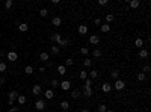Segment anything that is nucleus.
I'll use <instances>...</instances> for the list:
<instances>
[{"label":"nucleus","mask_w":151,"mask_h":112,"mask_svg":"<svg viewBox=\"0 0 151 112\" xmlns=\"http://www.w3.org/2000/svg\"><path fill=\"white\" fill-rule=\"evenodd\" d=\"M112 88H115L116 91H122V89L125 88V82L121 80V79H118V80H115V83L112 85Z\"/></svg>","instance_id":"1"},{"label":"nucleus","mask_w":151,"mask_h":112,"mask_svg":"<svg viewBox=\"0 0 151 112\" xmlns=\"http://www.w3.org/2000/svg\"><path fill=\"white\" fill-rule=\"evenodd\" d=\"M35 109H36V111H44V109H46V102H44L42 98L36 100V103H35Z\"/></svg>","instance_id":"2"},{"label":"nucleus","mask_w":151,"mask_h":112,"mask_svg":"<svg viewBox=\"0 0 151 112\" xmlns=\"http://www.w3.org/2000/svg\"><path fill=\"white\" fill-rule=\"evenodd\" d=\"M101 91H103V92H106V94L110 92V91H112V85H110L109 82H104L103 85H101Z\"/></svg>","instance_id":"3"},{"label":"nucleus","mask_w":151,"mask_h":112,"mask_svg":"<svg viewBox=\"0 0 151 112\" xmlns=\"http://www.w3.org/2000/svg\"><path fill=\"white\" fill-rule=\"evenodd\" d=\"M52 24L54 27H59L60 24H62V18L60 17H53V20H52Z\"/></svg>","instance_id":"4"},{"label":"nucleus","mask_w":151,"mask_h":112,"mask_svg":"<svg viewBox=\"0 0 151 112\" xmlns=\"http://www.w3.org/2000/svg\"><path fill=\"white\" fill-rule=\"evenodd\" d=\"M41 91H42L41 85H33V88H32V94H33V96H39Z\"/></svg>","instance_id":"5"},{"label":"nucleus","mask_w":151,"mask_h":112,"mask_svg":"<svg viewBox=\"0 0 151 112\" xmlns=\"http://www.w3.org/2000/svg\"><path fill=\"white\" fill-rule=\"evenodd\" d=\"M77 32H79L80 35H86V33H88V26L86 24H80L79 29H77Z\"/></svg>","instance_id":"6"},{"label":"nucleus","mask_w":151,"mask_h":112,"mask_svg":"<svg viewBox=\"0 0 151 112\" xmlns=\"http://www.w3.org/2000/svg\"><path fill=\"white\" fill-rule=\"evenodd\" d=\"M70 86H71V82H70V80H64V82H60V88H62L64 91H68Z\"/></svg>","instance_id":"7"},{"label":"nucleus","mask_w":151,"mask_h":112,"mask_svg":"<svg viewBox=\"0 0 151 112\" xmlns=\"http://www.w3.org/2000/svg\"><path fill=\"white\" fill-rule=\"evenodd\" d=\"M89 42L94 44V46H97V44L100 42V36H98V35H92V36H89Z\"/></svg>","instance_id":"8"},{"label":"nucleus","mask_w":151,"mask_h":112,"mask_svg":"<svg viewBox=\"0 0 151 112\" xmlns=\"http://www.w3.org/2000/svg\"><path fill=\"white\" fill-rule=\"evenodd\" d=\"M139 58L141 59H147L148 58V50L147 49H141L139 50Z\"/></svg>","instance_id":"9"},{"label":"nucleus","mask_w":151,"mask_h":112,"mask_svg":"<svg viewBox=\"0 0 151 112\" xmlns=\"http://www.w3.org/2000/svg\"><path fill=\"white\" fill-rule=\"evenodd\" d=\"M70 42H71L70 38H62V40H60V42L58 44V47H65V46H68Z\"/></svg>","instance_id":"10"},{"label":"nucleus","mask_w":151,"mask_h":112,"mask_svg":"<svg viewBox=\"0 0 151 112\" xmlns=\"http://www.w3.org/2000/svg\"><path fill=\"white\" fill-rule=\"evenodd\" d=\"M17 58H18V55H17L15 52H9V53H8V59L11 61V62H15Z\"/></svg>","instance_id":"11"},{"label":"nucleus","mask_w":151,"mask_h":112,"mask_svg":"<svg viewBox=\"0 0 151 112\" xmlns=\"http://www.w3.org/2000/svg\"><path fill=\"white\" fill-rule=\"evenodd\" d=\"M18 96H20V94L17 92V91H11V92L8 94V97H9V100H11V102H14V100H17V97H18Z\"/></svg>","instance_id":"12"},{"label":"nucleus","mask_w":151,"mask_h":112,"mask_svg":"<svg viewBox=\"0 0 151 112\" xmlns=\"http://www.w3.org/2000/svg\"><path fill=\"white\" fill-rule=\"evenodd\" d=\"M110 77H112L113 80H118V79H119V71H118V70H112V71H110Z\"/></svg>","instance_id":"13"},{"label":"nucleus","mask_w":151,"mask_h":112,"mask_svg":"<svg viewBox=\"0 0 151 112\" xmlns=\"http://www.w3.org/2000/svg\"><path fill=\"white\" fill-rule=\"evenodd\" d=\"M92 94H94L92 88H83V96H85V97H91Z\"/></svg>","instance_id":"14"},{"label":"nucleus","mask_w":151,"mask_h":112,"mask_svg":"<svg viewBox=\"0 0 151 112\" xmlns=\"http://www.w3.org/2000/svg\"><path fill=\"white\" fill-rule=\"evenodd\" d=\"M128 5H130V8H131V9H136V8H139L141 2H139V0H131V2H128Z\"/></svg>","instance_id":"15"},{"label":"nucleus","mask_w":151,"mask_h":112,"mask_svg":"<svg viewBox=\"0 0 151 112\" xmlns=\"http://www.w3.org/2000/svg\"><path fill=\"white\" fill-rule=\"evenodd\" d=\"M60 40H62V36H60L59 33H53V35H52V41H53V42H58V44H59Z\"/></svg>","instance_id":"16"},{"label":"nucleus","mask_w":151,"mask_h":112,"mask_svg":"<svg viewBox=\"0 0 151 112\" xmlns=\"http://www.w3.org/2000/svg\"><path fill=\"white\" fill-rule=\"evenodd\" d=\"M18 30L20 32H27V30H29V24H26V23L18 24Z\"/></svg>","instance_id":"17"},{"label":"nucleus","mask_w":151,"mask_h":112,"mask_svg":"<svg viewBox=\"0 0 151 112\" xmlns=\"http://www.w3.org/2000/svg\"><path fill=\"white\" fill-rule=\"evenodd\" d=\"M58 73H59L60 76L66 74V67H65V65H59V67H58Z\"/></svg>","instance_id":"18"},{"label":"nucleus","mask_w":151,"mask_h":112,"mask_svg":"<svg viewBox=\"0 0 151 112\" xmlns=\"http://www.w3.org/2000/svg\"><path fill=\"white\" fill-rule=\"evenodd\" d=\"M53 97H54L53 89H47V91H46V98H47V100H52Z\"/></svg>","instance_id":"19"},{"label":"nucleus","mask_w":151,"mask_h":112,"mask_svg":"<svg viewBox=\"0 0 151 112\" xmlns=\"http://www.w3.org/2000/svg\"><path fill=\"white\" fill-rule=\"evenodd\" d=\"M80 96H82V91H80V89H74V91L71 92V97H72V98H79Z\"/></svg>","instance_id":"20"},{"label":"nucleus","mask_w":151,"mask_h":112,"mask_svg":"<svg viewBox=\"0 0 151 112\" xmlns=\"http://www.w3.org/2000/svg\"><path fill=\"white\" fill-rule=\"evenodd\" d=\"M79 77H80V79H82V80H86V79H88V71H85V70H82V71L79 73Z\"/></svg>","instance_id":"21"},{"label":"nucleus","mask_w":151,"mask_h":112,"mask_svg":"<svg viewBox=\"0 0 151 112\" xmlns=\"http://www.w3.org/2000/svg\"><path fill=\"white\" fill-rule=\"evenodd\" d=\"M97 76H98V71L97 70H92V71H89V79H97Z\"/></svg>","instance_id":"22"},{"label":"nucleus","mask_w":151,"mask_h":112,"mask_svg":"<svg viewBox=\"0 0 151 112\" xmlns=\"http://www.w3.org/2000/svg\"><path fill=\"white\" fill-rule=\"evenodd\" d=\"M135 46H136L138 49H141V47L144 46V40H142V38H138V40L135 41Z\"/></svg>","instance_id":"23"},{"label":"nucleus","mask_w":151,"mask_h":112,"mask_svg":"<svg viewBox=\"0 0 151 112\" xmlns=\"http://www.w3.org/2000/svg\"><path fill=\"white\" fill-rule=\"evenodd\" d=\"M17 102H18L20 105H24V103L27 102V98H26L24 96H18V97H17Z\"/></svg>","instance_id":"24"},{"label":"nucleus","mask_w":151,"mask_h":112,"mask_svg":"<svg viewBox=\"0 0 151 112\" xmlns=\"http://www.w3.org/2000/svg\"><path fill=\"white\" fill-rule=\"evenodd\" d=\"M92 55H94V58H100V56L103 55V52H101V50H100V49H95V50H94V52H92Z\"/></svg>","instance_id":"25"},{"label":"nucleus","mask_w":151,"mask_h":112,"mask_svg":"<svg viewBox=\"0 0 151 112\" xmlns=\"http://www.w3.org/2000/svg\"><path fill=\"white\" fill-rule=\"evenodd\" d=\"M110 30V24H101V32L103 33H107Z\"/></svg>","instance_id":"26"},{"label":"nucleus","mask_w":151,"mask_h":112,"mask_svg":"<svg viewBox=\"0 0 151 112\" xmlns=\"http://www.w3.org/2000/svg\"><path fill=\"white\" fill-rule=\"evenodd\" d=\"M83 65H85V67H86V68H89V67H91V65H92V61H91V59H89V58H86V59H83Z\"/></svg>","instance_id":"27"},{"label":"nucleus","mask_w":151,"mask_h":112,"mask_svg":"<svg viewBox=\"0 0 151 112\" xmlns=\"http://www.w3.org/2000/svg\"><path fill=\"white\" fill-rule=\"evenodd\" d=\"M50 52H52V55H59L60 49H59L58 46H53V47H52V50H50Z\"/></svg>","instance_id":"28"},{"label":"nucleus","mask_w":151,"mask_h":112,"mask_svg":"<svg viewBox=\"0 0 151 112\" xmlns=\"http://www.w3.org/2000/svg\"><path fill=\"white\" fill-rule=\"evenodd\" d=\"M50 83H52V86H53V88H58V86H60V82H59L58 79H52V82H50Z\"/></svg>","instance_id":"29"},{"label":"nucleus","mask_w":151,"mask_h":112,"mask_svg":"<svg viewBox=\"0 0 151 112\" xmlns=\"http://www.w3.org/2000/svg\"><path fill=\"white\" fill-rule=\"evenodd\" d=\"M39 59H41V61H48V53H47V52H42V53L39 55Z\"/></svg>","instance_id":"30"},{"label":"nucleus","mask_w":151,"mask_h":112,"mask_svg":"<svg viewBox=\"0 0 151 112\" xmlns=\"http://www.w3.org/2000/svg\"><path fill=\"white\" fill-rule=\"evenodd\" d=\"M24 73H26V74H32V73H33V67L32 65H27L26 68H24Z\"/></svg>","instance_id":"31"},{"label":"nucleus","mask_w":151,"mask_h":112,"mask_svg":"<svg viewBox=\"0 0 151 112\" xmlns=\"http://www.w3.org/2000/svg\"><path fill=\"white\" fill-rule=\"evenodd\" d=\"M60 108H62L64 111H66V109H70V103H68V102H65V100H64V102H62V103H60Z\"/></svg>","instance_id":"32"},{"label":"nucleus","mask_w":151,"mask_h":112,"mask_svg":"<svg viewBox=\"0 0 151 112\" xmlns=\"http://www.w3.org/2000/svg\"><path fill=\"white\" fill-rule=\"evenodd\" d=\"M113 18H115L113 14H107V15H106V23H112V21H113Z\"/></svg>","instance_id":"33"},{"label":"nucleus","mask_w":151,"mask_h":112,"mask_svg":"<svg viewBox=\"0 0 151 112\" xmlns=\"http://www.w3.org/2000/svg\"><path fill=\"white\" fill-rule=\"evenodd\" d=\"M12 5H14L12 0H6V2H5V8H6V9H11V8H12Z\"/></svg>","instance_id":"34"},{"label":"nucleus","mask_w":151,"mask_h":112,"mask_svg":"<svg viewBox=\"0 0 151 112\" xmlns=\"http://www.w3.org/2000/svg\"><path fill=\"white\" fill-rule=\"evenodd\" d=\"M151 71V67L147 64V65H144V68H142V73H144V74H147V73H150Z\"/></svg>","instance_id":"35"},{"label":"nucleus","mask_w":151,"mask_h":112,"mask_svg":"<svg viewBox=\"0 0 151 112\" xmlns=\"http://www.w3.org/2000/svg\"><path fill=\"white\" fill-rule=\"evenodd\" d=\"M91 85H92V79H89V77H88V79L85 80V86H83V88H91Z\"/></svg>","instance_id":"36"},{"label":"nucleus","mask_w":151,"mask_h":112,"mask_svg":"<svg viewBox=\"0 0 151 112\" xmlns=\"http://www.w3.org/2000/svg\"><path fill=\"white\" fill-rule=\"evenodd\" d=\"M145 79H147V74H144V73H139V74H138V80L144 82Z\"/></svg>","instance_id":"37"},{"label":"nucleus","mask_w":151,"mask_h":112,"mask_svg":"<svg viewBox=\"0 0 151 112\" xmlns=\"http://www.w3.org/2000/svg\"><path fill=\"white\" fill-rule=\"evenodd\" d=\"M6 62H0V73H3V71H6Z\"/></svg>","instance_id":"38"},{"label":"nucleus","mask_w":151,"mask_h":112,"mask_svg":"<svg viewBox=\"0 0 151 112\" xmlns=\"http://www.w3.org/2000/svg\"><path fill=\"white\" fill-rule=\"evenodd\" d=\"M72 62H74V61H72L71 58H68V59H65V67H71V65H72Z\"/></svg>","instance_id":"39"},{"label":"nucleus","mask_w":151,"mask_h":112,"mask_svg":"<svg viewBox=\"0 0 151 112\" xmlns=\"http://www.w3.org/2000/svg\"><path fill=\"white\" fill-rule=\"evenodd\" d=\"M39 15H41V17H47V15H48V11H47L46 8L41 9V11H39Z\"/></svg>","instance_id":"40"},{"label":"nucleus","mask_w":151,"mask_h":112,"mask_svg":"<svg viewBox=\"0 0 151 112\" xmlns=\"http://www.w3.org/2000/svg\"><path fill=\"white\" fill-rule=\"evenodd\" d=\"M106 109H107V108H106V105H100L98 106V112H106Z\"/></svg>","instance_id":"41"},{"label":"nucleus","mask_w":151,"mask_h":112,"mask_svg":"<svg viewBox=\"0 0 151 112\" xmlns=\"http://www.w3.org/2000/svg\"><path fill=\"white\" fill-rule=\"evenodd\" d=\"M98 5L100 6H106V5H107V0H98Z\"/></svg>","instance_id":"42"},{"label":"nucleus","mask_w":151,"mask_h":112,"mask_svg":"<svg viewBox=\"0 0 151 112\" xmlns=\"http://www.w3.org/2000/svg\"><path fill=\"white\" fill-rule=\"evenodd\" d=\"M80 52H82V55H88V53H89V50H88L86 47H82V49H80Z\"/></svg>","instance_id":"43"},{"label":"nucleus","mask_w":151,"mask_h":112,"mask_svg":"<svg viewBox=\"0 0 151 112\" xmlns=\"http://www.w3.org/2000/svg\"><path fill=\"white\" fill-rule=\"evenodd\" d=\"M17 111H18V108H15V106H14V108H11L8 112H17Z\"/></svg>","instance_id":"44"},{"label":"nucleus","mask_w":151,"mask_h":112,"mask_svg":"<svg viewBox=\"0 0 151 112\" xmlns=\"http://www.w3.org/2000/svg\"><path fill=\"white\" fill-rule=\"evenodd\" d=\"M94 23H95V24H100V23H101V18H95V20H94Z\"/></svg>","instance_id":"45"},{"label":"nucleus","mask_w":151,"mask_h":112,"mask_svg":"<svg viewBox=\"0 0 151 112\" xmlns=\"http://www.w3.org/2000/svg\"><path fill=\"white\" fill-rule=\"evenodd\" d=\"M5 83V77H0V85H3Z\"/></svg>","instance_id":"46"},{"label":"nucleus","mask_w":151,"mask_h":112,"mask_svg":"<svg viewBox=\"0 0 151 112\" xmlns=\"http://www.w3.org/2000/svg\"><path fill=\"white\" fill-rule=\"evenodd\" d=\"M80 112H89V109H82Z\"/></svg>","instance_id":"47"},{"label":"nucleus","mask_w":151,"mask_h":112,"mask_svg":"<svg viewBox=\"0 0 151 112\" xmlns=\"http://www.w3.org/2000/svg\"><path fill=\"white\" fill-rule=\"evenodd\" d=\"M106 112H113V111H110V109H106Z\"/></svg>","instance_id":"48"}]
</instances>
